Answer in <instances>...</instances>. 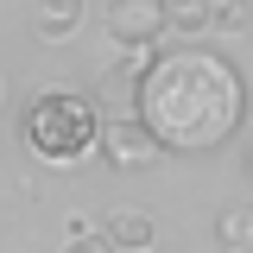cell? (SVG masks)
<instances>
[{
    "mask_svg": "<svg viewBox=\"0 0 253 253\" xmlns=\"http://www.w3.org/2000/svg\"><path fill=\"white\" fill-rule=\"evenodd\" d=\"M101 158L114 171H146L152 158H165V146L152 139V126L139 121V114H114V121L101 126Z\"/></svg>",
    "mask_w": 253,
    "mask_h": 253,
    "instance_id": "277c9868",
    "label": "cell"
},
{
    "mask_svg": "<svg viewBox=\"0 0 253 253\" xmlns=\"http://www.w3.org/2000/svg\"><path fill=\"white\" fill-rule=\"evenodd\" d=\"M215 241H221L228 253H253V203L221 209V215H215Z\"/></svg>",
    "mask_w": 253,
    "mask_h": 253,
    "instance_id": "ba28073f",
    "label": "cell"
},
{
    "mask_svg": "<svg viewBox=\"0 0 253 253\" xmlns=\"http://www.w3.org/2000/svg\"><path fill=\"white\" fill-rule=\"evenodd\" d=\"M133 114L152 126V139L177 158L221 152L241 121H247V76L221 51L184 44V51H152L139 89H133Z\"/></svg>",
    "mask_w": 253,
    "mask_h": 253,
    "instance_id": "6da1fadb",
    "label": "cell"
},
{
    "mask_svg": "<svg viewBox=\"0 0 253 253\" xmlns=\"http://www.w3.org/2000/svg\"><path fill=\"white\" fill-rule=\"evenodd\" d=\"M63 253H114V241H108V234H95L89 221H70V241H63Z\"/></svg>",
    "mask_w": 253,
    "mask_h": 253,
    "instance_id": "9c48e42d",
    "label": "cell"
},
{
    "mask_svg": "<svg viewBox=\"0 0 253 253\" xmlns=\"http://www.w3.org/2000/svg\"><path fill=\"white\" fill-rule=\"evenodd\" d=\"M101 26H108V38H114L121 51L152 57V44L171 32V19H165V0H108Z\"/></svg>",
    "mask_w": 253,
    "mask_h": 253,
    "instance_id": "3957f363",
    "label": "cell"
},
{
    "mask_svg": "<svg viewBox=\"0 0 253 253\" xmlns=\"http://www.w3.org/2000/svg\"><path fill=\"white\" fill-rule=\"evenodd\" d=\"M101 234L114 241V253H152V215H139V209L108 215V228H101Z\"/></svg>",
    "mask_w": 253,
    "mask_h": 253,
    "instance_id": "8992f818",
    "label": "cell"
},
{
    "mask_svg": "<svg viewBox=\"0 0 253 253\" xmlns=\"http://www.w3.org/2000/svg\"><path fill=\"white\" fill-rule=\"evenodd\" d=\"M0 101H6V70H0Z\"/></svg>",
    "mask_w": 253,
    "mask_h": 253,
    "instance_id": "8fae6325",
    "label": "cell"
},
{
    "mask_svg": "<svg viewBox=\"0 0 253 253\" xmlns=\"http://www.w3.org/2000/svg\"><path fill=\"white\" fill-rule=\"evenodd\" d=\"M247 171H253V152H247Z\"/></svg>",
    "mask_w": 253,
    "mask_h": 253,
    "instance_id": "7c38bea8",
    "label": "cell"
},
{
    "mask_svg": "<svg viewBox=\"0 0 253 253\" xmlns=\"http://www.w3.org/2000/svg\"><path fill=\"white\" fill-rule=\"evenodd\" d=\"M101 114H95V101L83 89H44L26 101V114H19V133H26V146L44 165H76V158H89L101 146Z\"/></svg>",
    "mask_w": 253,
    "mask_h": 253,
    "instance_id": "7a4b0ae2",
    "label": "cell"
},
{
    "mask_svg": "<svg viewBox=\"0 0 253 253\" xmlns=\"http://www.w3.org/2000/svg\"><path fill=\"white\" fill-rule=\"evenodd\" d=\"M83 26V0H38L32 6V38L38 44H63V38H76Z\"/></svg>",
    "mask_w": 253,
    "mask_h": 253,
    "instance_id": "5b68a950",
    "label": "cell"
},
{
    "mask_svg": "<svg viewBox=\"0 0 253 253\" xmlns=\"http://www.w3.org/2000/svg\"><path fill=\"white\" fill-rule=\"evenodd\" d=\"M247 26H253L247 0H215V32H247Z\"/></svg>",
    "mask_w": 253,
    "mask_h": 253,
    "instance_id": "30bf717a",
    "label": "cell"
},
{
    "mask_svg": "<svg viewBox=\"0 0 253 253\" xmlns=\"http://www.w3.org/2000/svg\"><path fill=\"white\" fill-rule=\"evenodd\" d=\"M165 19L177 38H203L215 32V0H165Z\"/></svg>",
    "mask_w": 253,
    "mask_h": 253,
    "instance_id": "52a82bcc",
    "label": "cell"
}]
</instances>
